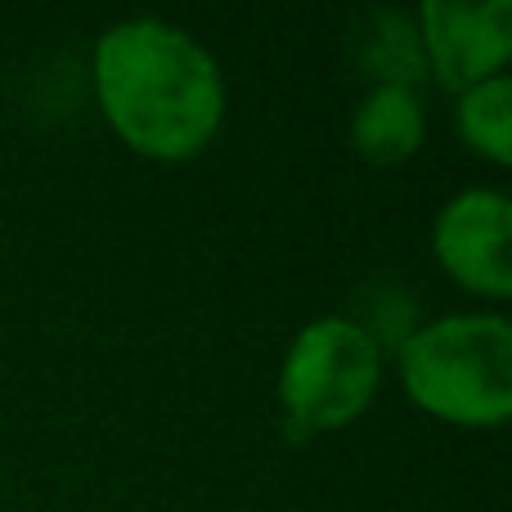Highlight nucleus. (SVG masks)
Returning a JSON list of instances; mask_svg holds the SVG:
<instances>
[{
    "mask_svg": "<svg viewBox=\"0 0 512 512\" xmlns=\"http://www.w3.org/2000/svg\"><path fill=\"white\" fill-rule=\"evenodd\" d=\"M400 378L418 409L459 427L512 414V324L504 315H450L400 346Z\"/></svg>",
    "mask_w": 512,
    "mask_h": 512,
    "instance_id": "obj_2",
    "label": "nucleus"
},
{
    "mask_svg": "<svg viewBox=\"0 0 512 512\" xmlns=\"http://www.w3.org/2000/svg\"><path fill=\"white\" fill-rule=\"evenodd\" d=\"M382 32L373 36L369 63L378 68L382 86H409L414 90V77L423 72V41L409 32V18L400 14H378Z\"/></svg>",
    "mask_w": 512,
    "mask_h": 512,
    "instance_id": "obj_8",
    "label": "nucleus"
},
{
    "mask_svg": "<svg viewBox=\"0 0 512 512\" xmlns=\"http://www.w3.org/2000/svg\"><path fill=\"white\" fill-rule=\"evenodd\" d=\"M508 234H512V203L490 189L459 194L441 216H436V261L454 274L468 292L504 301L512 297V261H508Z\"/></svg>",
    "mask_w": 512,
    "mask_h": 512,
    "instance_id": "obj_5",
    "label": "nucleus"
},
{
    "mask_svg": "<svg viewBox=\"0 0 512 512\" xmlns=\"http://www.w3.org/2000/svg\"><path fill=\"white\" fill-rule=\"evenodd\" d=\"M423 104L409 86H378L355 113V149L369 162H400L423 144Z\"/></svg>",
    "mask_w": 512,
    "mask_h": 512,
    "instance_id": "obj_6",
    "label": "nucleus"
},
{
    "mask_svg": "<svg viewBox=\"0 0 512 512\" xmlns=\"http://www.w3.org/2000/svg\"><path fill=\"white\" fill-rule=\"evenodd\" d=\"M423 59L436 68L441 86L468 95L472 86L499 77L512 54V5L486 0V5H454L432 0L423 5Z\"/></svg>",
    "mask_w": 512,
    "mask_h": 512,
    "instance_id": "obj_4",
    "label": "nucleus"
},
{
    "mask_svg": "<svg viewBox=\"0 0 512 512\" xmlns=\"http://www.w3.org/2000/svg\"><path fill=\"white\" fill-rule=\"evenodd\" d=\"M95 90L108 126L158 162L203 153L225 113L216 59L194 36L153 18L117 23L99 36Z\"/></svg>",
    "mask_w": 512,
    "mask_h": 512,
    "instance_id": "obj_1",
    "label": "nucleus"
},
{
    "mask_svg": "<svg viewBox=\"0 0 512 512\" xmlns=\"http://www.w3.org/2000/svg\"><path fill=\"white\" fill-rule=\"evenodd\" d=\"M459 131L481 158L508 167L512 162V81L490 77L459 95Z\"/></svg>",
    "mask_w": 512,
    "mask_h": 512,
    "instance_id": "obj_7",
    "label": "nucleus"
},
{
    "mask_svg": "<svg viewBox=\"0 0 512 512\" xmlns=\"http://www.w3.org/2000/svg\"><path fill=\"white\" fill-rule=\"evenodd\" d=\"M382 378L378 342L351 319H315L288 346L279 373L283 427L292 441L355 423Z\"/></svg>",
    "mask_w": 512,
    "mask_h": 512,
    "instance_id": "obj_3",
    "label": "nucleus"
}]
</instances>
